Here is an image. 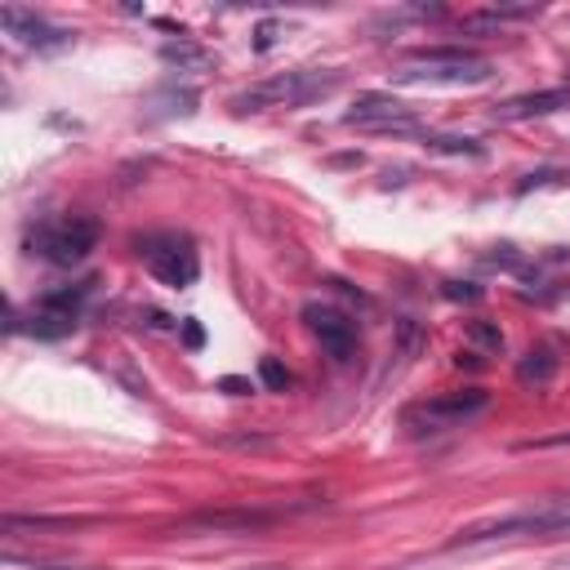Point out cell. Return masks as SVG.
<instances>
[{"label": "cell", "instance_id": "cell-1", "mask_svg": "<svg viewBox=\"0 0 570 570\" xmlns=\"http://www.w3.org/2000/svg\"><path fill=\"white\" fill-rule=\"evenodd\" d=\"M339 90V72H317V68H294V72H277L241 94H232L237 112H268V107H308L325 94Z\"/></svg>", "mask_w": 570, "mask_h": 570}, {"label": "cell", "instance_id": "cell-3", "mask_svg": "<svg viewBox=\"0 0 570 570\" xmlns=\"http://www.w3.org/2000/svg\"><path fill=\"white\" fill-rule=\"evenodd\" d=\"M490 406V393L481 388H459V393H437L428 402H415L402 411V428L406 437H437L450 428H464L468 419H477Z\"/></svg>", "mask_w": 570, "mask_h": 570}, {"label": "cell", "instance_id": "cell-6", "mask_svg": "<svg viewBox=\"0 0 570 570\" xmlns=\"http://www.w3.org/2000/svg\"><path fill=\"white\" fill-rule=\"evenodd\" d=\"M138 259L147 263V272L160 281V286H193L197 272H201V259L193 250V241L178 237V232H152V237H138Z\"/></svg>", "mask_w": 570, "mask_h": 570}, {"label": "cell", "instance_id": "cell-10", "mask_svg": "<svg viewBox=\"0 0 570 570\" xmlns=\"http://www.w3.org/2000/svg\"><path fill=\"white\" fill-rule=\"evenodd\" d=\"M303 321H308L312 339L325 348L330 361H348L356 352V321L348 312H339L330 303H308L303 308Z\"/></svg>", "mask_w": 570, "mask_h": 570}, {"label": "cell", "instance_id": "cell-11", "mask_svg": "<svg viewBox=\"0 0 570 570\" xmlns=\"http://www.w3.org/2000/svg\"><path fill=\"white\" fill-rule=\"evenodd\" d=\"M570 103V90H539V94H517L508 103L495 107V121H530V116H548L557 107Z\"/></svg>", "mask_w": 570, "mask_h": 570}, {"label": "cell", "instance_id": "cell-12", "mask_svg": "<svg viewBox=\"0 0 570 570\" xmlns=\"http://www.w3.org/2000/svg\"><path fill=\"white\" fill-rule=\"evenodd\" d=\"M552 374H557V352H552L548 343L526 348V356L517 361V379H521L526 388H543V384H552Z\"/></svg>", "mask_w": 570, "mask_h": 570}, {"label": "cell", "instance_id": "cell-16", "mask_svg": "<svg viewBox=\"0 0 570 570\" xmlns=\"http://www.w3.org/2000/svg\"><path fill=\"white\" fill-rule=\"evenodd\" d=\"M160 54H165V63H206V54H201V50L183 45V41H178V45H165Z\"/></svg>", "mask_w": 570, "mask_h": 570}, {"label": "cell", "instance_id": "cell-5", "mask_svg": "<svg viewBox=\"0 0 570 570\" xmlns=\"http://www.w3.org/2000/svg\"><path fill=\"white\" fill-rule=\"evenodd\" d=\"M99 219L94 215H68V219H50L28 237V250L50 259L54 268H76L90 259V250L99 246Z\"/></svg>", "mask_w": 570, "mask_h": 570}, {"label": "cell", "instance_id": "cell-21", "mask_svg": "<svg viewBox=\"0 0 570 570\" xmlns=\"http://www.w3.org/2000/svg\"><path fill=\"white\" fill-rule=\"evenodd\" d=\"M272 37H277V28H272V23H263V28H259V50H268V45H272Z\"/></svg>", "mask_w": 570, "mask_h": 570}, {"label": "cell", "instance_id": "cell-20", "mask_svg": "<svg viewBox=\"0 0 570 570\" xmlns=\"http://www.w3.org/2000/svg\"><path fill=\"white\" fill-rule=\"evenodd\" d=\"M224 393H232V397H241V393H250V384H246V379H224V384H219Z\"/></svg>", "mask_w": 570, "mask_h": 570}, {"label": "cell", "instance_id": "cell-14", "mask_svg": "<svg viewBox=\"0 0 570 570\" xmlns=\"http://www.w3.org/2000/svg\"><path fill=\"white\" fill-rule=\"evenodd\" d=\"M259 379H263L272 393H286V388H290V370H286L277 356H263V361H259Z\"/></svg>", "mask_w": 570, "mask_h": 570}, {"label": "cell", "instance_id": "cell-8", "mask_svg": "<svg viewBox=\"0 0 570 570\" xmlns=\"http://www.w3.org/2000/svg\"><path fill=\"white\" fill-rule=\"evenodd\" d=\"M343 125L352 129H379V134H415L419 116L393 94H356V103L343 112Z\"/></svg>", "mask_w": 570, "mask_h": 570}, {"label": "cell", "instance_id": "cell-22", "mask_svg": "<svg viewBox=\"0 0 570 570\" xmlns=\"http://www.w3.org/2000/svg\"><path fill=\"white\" fill-rule=\"evenodd\" d=\"M45 570H76V566H45Z\"/></svg>", "mask_w": 570, "mask_h": 570}, {"label": "cell", "instance_id": "cell-7", "mask_svg": "<svg viewBox=\"0 0 570 570\" xmlns=\"http://www.w3.org/2000/svg\"><path fill=\"white\" fill-rule=\"evenodd\" d=\"M94 281H72V286H54L41 294V303L32 308V334L37 339H59L72 334L81 321V303L90 299Z\"/></svg>", "mask_w": 570, "mask_h": 570}, {"label": "cell", "instance_id": "cell-19", "mask_svg": "<svg viewBox=\"0 0 570 570\" xmlns=\"http://www.w3.org/2000/svg\"><path fill=\"white\" fill-rule=\"evenodd\" d=\"M183 339H187V348H201V339H206V330L197 325V317H187V321H183Z\"/></svg>", "mask_w": 570, "mask_h": 570}, {"label": "cell", "instance_id": "cell-17", "mask_svg": "<svg viewBox=\"0 0 570 570\" xmlns=\"http://www.w3.org/2000/svg\"><path fill=\"white\" fill-rule=\"evenodd\" d=\"M446 299H468V303H477V299H481V290H477V286H468V281H464V286H459V281H446Z\"/></svg>", "mask_w": 570, "mask_h": 570}, {"label": "cell", "instance_id": "cell-4", "mask_svg": "<svg viewBox=\"0 0 570 570\" xmlns=\"http://www.w3.org/2000/svg\"><path fill=\"white\" fill-rule=\"evenodd\" d=\"M521 535H535V539L570 535V504H539V508H521V512H508V517L468 526V530H459V539H455L450 548L490 543V539H521Z\"/></svg>", "mask_w": 570, "mask_h": 570}, {"label": "cell", "instance_id": "cell-9", "mask_svg": "<svg viewBox=\"0 0 570 570\" xmlns=\"http://www.w3.org/2000/svg\"><path fill=\"white\" fill-rule=\"evenodd\" d=\"M0 28H6V37H14L23 50H37V54H54V50L72 45L68 28H54L50 19H41L37 10H23V6L0 10Z\"/></svg>", "mask_w": 570, "mask_h": 570}, {"label": "cell", "instance_id": "cell-13", "mask_svg": "<svg viewBox=\"0 0 570 570\" xmlns=\"http://www.w3.org/2000/svg\"><path fill=\"white\" fill-rule=\"evenodd\" d=\"M424 147L450 152V156H486V147L477 138H455V134H424Z\"/></svg>", "mask_w": 570, "mask_h": 570}, {"label": "cell", "instance_id": "cell-2", "mask_svg": "<svg viewBox=\"0 0 570 570\" xmlns=\"http://www.w3.org/2000/svg\"><path fill=\"white\" fill-rule=\"evenodd\" d=\"M495 68L468 50H415L393 68L397 85H486Z\"/></svg>", "mask_w": 570, "mask_h": 570}, {"label": "cell", "instance_id": "cell-15", "mask_svg": "<svg viewBox=\"0 0 570 570\" xmlns=\"http://www.w3.org/2000/svg\"><path fill=\"white\" fill-rule=\"evenodd\" d=\"M473 343H481V348H490V352H499L504 348V334H499V325H490V321H468V330H464Z\"/></svg>", "mask_w": 570, "mask_h": 570}, {"label": "cell", "instance_id": "cell-18", "mask_svg": "<svg viewBox=\"0 0 570 570\" xmlns=\"http://www.w3.org/2000/svg\"><path fill=\"white\" fill-rule=\"evenodd\" d=\"M552 446H570V433H557V437H535V442H521V450H552Z\"/></svg>", "mask_w": 570, "mask_h": 570}]
</instances>
